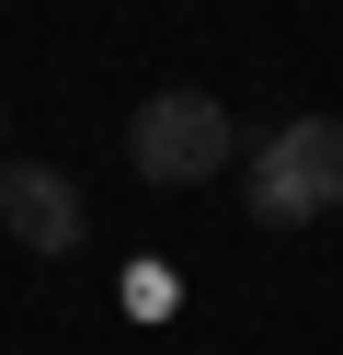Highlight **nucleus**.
Listing matches in <instances>:
<instances>
[{
  "instance_id": "1",
  "label": "nucleus",
  "mask_w": 343,
  "mask_h": 355,
  "mask_svg": "<svg viewBox=\"0 0 343 355\" xmlns=\"http://www.w3.org/2000/svg\"><path fill=\"white\" fill-rule=\"evenodd\" d=\"M240 207L263 230H309L343 207V115H286L274 138L240 149Z\"/></svg>"
},
{
  "instance_id": "2",
  "label": "nucleus",
  "mask_w": 343,
  "mask_h": 355,
  "mask_svg": "<svg viewBox=\"0 0 343 355\" xmlns=\"http://www.w3.org/2000/svg\"><path fill=\"white\" fill-rule=\"evenodd\" d=\"M229 161H240V126H229L218 92H149V103L126 115V172H137V184H160V195L218 184Z\"/></svg>"
},
{
  "instance_id": "3",
  "label": "nucleus",
  "mask_w": 343,
  "mask_h": 355,
  "mask_svg": "<svg viewBox=\"0 0 343 355\" xmlns=\"http://www.w3.org/2000/svg\"><path fill=\"white\" fill-rule=\"evenodd\" d=\"M0 230L35 263H69L91 241V207H80V184H69L58 161H0Z\"/></svg>"
},
{
  "instance_id": "4",
  "label": "nucleus",
  "mask_w": 343,
  "mask_h": 355,
  "mask_svg": "<svg viewBox=\"0 0 343 355\" xmlns=\"http://www.w3.org/2000/svg\"><path fill=\"white\" fill-rule=\"evenodd\" d=\"M126 309L137 321H172V263H126Z\"/></svg>"
},
{
  "instance_id": "5",
  "label": "nucleus",
  "mask_w": 343,
  "mask_h": 355,
  "mask_svg": "<svg viewBox=\"0 0 343 355\" xmlns=\"http://www.w3.org/2000/svg\"><path fill=\"white\" fill-rule=\"evenodd\" d=\"M0 161H12V103H0Z\"/></svg>"
}]
</instances>
